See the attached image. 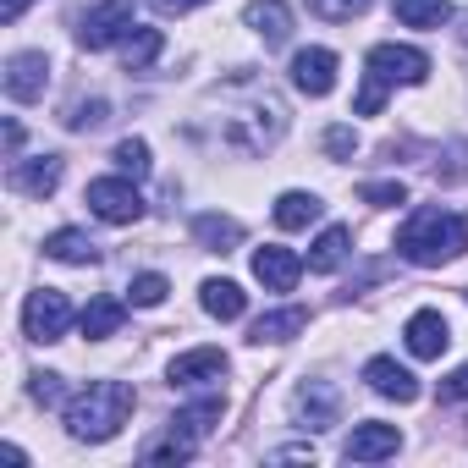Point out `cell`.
Wrapping results in <instances>:
<instances>
[{
    "label": "cell",
    "mask_w": 468,
    "mask_h": 468,
    "mask_svg": "<svg viewBox=\"0 0 468 468\" xmlns=\"http://www.w3.org/2000/svg\"><path fill=\"white\" fill-rule=\"evenodd\" d=\"M215 105H220V144L238 154H271L287 133V100L249 72L215 89Z\"/></svg>",
    "instance_id": "6da1fadb"
},
{
    "label": "cell",
    "mask_w": 468,
    "mask_h": 468,
    "mask_svg": "<svg viewBox=\"0 0 468 468\" xmlns=\"http://www.w3.org/2000/svg\"><path fill=\"white\" fill-rule=\"evenodd\" d=\"M397 254H402L408 265H424V271H435V265L468 254V215L441 209V204L413 209V215L402 220V231H397Z\"/></svg>",
    "instance_id": "7a4b0ae2"
},
{
    "label": "cell",
    "mask_w": 468,
    "mask_h": 468,
    "mask_svg": "<svg viewBox=\"0 0 468 468\" xmlns=\"http://www.w3.org/2000/svg\"><path fill=\"white\" fill-rule=\"evenodd\" d=\"M133 408H138V397H133L127 380H89V386L67 402V430H72V441L100 446V441H111V435L133 419Z\"/></svg>",
    "instance_id": "3957f363"
},
{
    "label": "cell",
    "mask_w": 468,
    "mask_h": 468,
    "mask_svg": "<svg viewBox=\"0 0 468 468\" xmlns=\"http://www.w3.org/2000/svg\"><path fill=\"white\" fill-rule=\"evenodd\" d=\"M67 325H72L67 292H56V287L28 292V303H23V336H28V342H61Z\"/></svg>",
    "instance_id": "277c9868"
},
{
    "label": "cell",
    "mask_w": 468,
    "mask_h": 468,
    "mask_svg": "<svg viewBox=\"0 0 468 468\" xmlns=\"http://www.w3.org/2000/svg\"><path fill=\"white\" fill-rule=\"evenodd\" d=\"M83 204H89L100 220H111V226H133V220L144 215V198H138L133 176H100V182H89Z\"/></svg>",
    "instance_id": "5b68a950"
},
{
    "label": "cell",
    "mask_w": 468,
    "mask_h": 468,
    "mask_svg": "<svg viewBox=\"0 0 468 468\" xmlns=\"http://www.w3.org/2000/svg\"><path fill=\"white\" fill-rule=\"evenodd\" d=\"M364 67H369L386 89H397V83H408V89H413V83H424V78H430V56H424V50H413V45H375Z\"/></svg>",
    "instance_id": "8992f818"
},
{
    "label": "cell",
    "mask_w": 468,
    "mask_h": 468,
    "mask_svg": "<svg viewBox=\"0 0 468 468\" xmlns=\"http://www.w3.org/2000/svg\"><path fill=\"white\" fill-rule=\"evenodd\" d=\"M133 34V0H100V6L78 23V45L83 50H105L116 39Z\"/></svg>",
    "instance_id": "52a82bcc"
},
{
    "label": "cell",
    "mask_w": 468,
    "mask_h": 468,
    "mask_svg": "<svg viewBox=\"0 0 468 468\" xmlns=\"http://www.w3.org/2000/svg\"><path fill=\"white\" fill-rule=\"evenodd\" d=\"M336 408H342V397H336L331 380H303V386L292 391V419H298L303 430H331V424H336Z\"/></svg>",
    "instance_id": "ba28073f"
},
{
    "label": "cell",
    "mask_w": 468,
    "mask_h": 468,
    "mask_svg": "<svg viewBox=\"0 0 468 468\" xmlns=\"http://www.w3.org/2000/svg\"><path fill=\"white\" fill-rule=\"evenodd\" d=\"M45 83H50V61H45V50H17V56L6 61V94H12L17 105L45 100Z\"/></svg>",
    "instance_id": "9c48e42d"
},
{
    "label": "cell",
    "mask_w": 468,
    "mask_h": 468,
    "mask_svg": "<svg viewBox=\"0 0 468 468\" xmlns=\"http://www.w3.org/2000/svg\"><path fill=\"white\" fill-rule=\"evenodd\" d=\"M397 446H402L397 424L369 419V424H353V435H347L342 457H347V463H380V457H397Z\"/></svg>",
    "instance_id": "30bf717a"
},
{
    "label": "cell",
    "mask_w": 468,
    "mask_h": 468,
    "mask_svg": "<svg viewBox=\"0 0 468 468\" xmlns=\"http://www.w3.org/2000/svg\"><path fill=\"white\" fill-rule=\"evenodd\" d=\"M254 276L265 282V292H292L303 276V260L282 243H265V249H254Z\"/></svg>",
    "instance_id": "8fae6325"
},
{
    "label": "cell",
    "mask_w": 468,
    "mask_h": 468,
    "mask_svg": "<svg viewBox=\"0 0 468 468\" xmlns=\"http://www.w3.org/2000/svg\"><path fill=\"white\" fill-rule=\"evenodd\" d=\"M402 336H408V353H413V358H441V353L452 347V325H446L441 309H419V314L402 325Z\"/></svg>",
    "instance_id": "7c38bea8"
},
{
    "label": "cell",
    "mask_w": 468,
    "mask_h": 468,
    "mask_svg": "<svg viewBox=\"0 0 468 468\" xmlns=\"http://www.w3.org/2000/svg\"><path fill=\"white\" fill-rule=\"evenodd\" d=\"M364 380L375 397H391V402H419V375L402 369L397 358H369L364 364Z\"/></svg>",
    "instance_id": "4fadbf2b"
},
{
    "label": "cell",
    "mask_w": 468,
    "mask_h": 468,
    "mask_svg": "<svg viewBox=\"0 0 468 468\" xmlns=\"http://www.w3.org/2000/svg\"><path fill=\"white\" fill-rule=\"evenodd\" d=\"M292 83L309 94V100H325L336 89V56L331 50H298L292 56Z\"/></svg>",
    "instance_id": "5bb4252c"
},
{
    "label": "cell",
    "mask_w": 468,
    "mask_h": 468,
    "mask_svg": "<svg viewBox=\"0 0 468 468\" xmlns=\"http://www.w3.org/2000/svg\"><path fill=\"white\" fill-rule=\"evenodd\" d=\"M61 171H67V160H61V154L17 160V165H12V187H17V193H28V198H50V193L61 187Z\"/></svg>",
    "instance_id": "9a60e30c"
},
{
    "label": "cell",
    "mask_w": 468,
    "mask_h": 468,
    "mask_svg": "<svg viewBox=\"0 0 468 468\" xmlns=\"http://www.w3.org/2000/svg\"><path fill=\"white\" fill-rule=\"evenodd\" d=\"M226 375V353L220 347H193L171 358V386H209Z\"/></svg>",
    "instance_id": "2e32d148"
},
{
    "label": "cell",
    "mask_w": 468,
    "mask_h": 468,
    "mask_svg": "<svg viewBox=\"0 0 468 468\" xmlns=\"http://www.w3.org/2000/svg\"><path fill=\"white\" fill-rule=\"evenodd\" d=\"M243 23H249L265 45H287V39H292V12H287V0H249Z\"/></svg>",
    "instance_id": "e0dca14e"
},
{
    "label": "cell",
    "mask_w": 468,
    "mask_h": 468,
    "mask_svg": "<svg viewBox=\"0 0 468 468\" xmlns=\"http://www.w3.org/2000/svg\"><path fill=\"white\" fill-rule=\"evenodd\" d=\"M220 413H226V397H204V402H193V408H176V419H171L165 430L198 446V441H204V435L220 424Z\"/></svg>",
    "instance_id": "ac0fdd59"
},
{
    "label": "cell",
    "mask_w": 468,
    "mask_h": 468,
    "mask_svg": "<svg viewBox=\"0 0 468 468\" xmlns=\"http://www.w3.org/2000/svg\"><path fill=\"white\" fill-rule=\"evenodd\" d=\"M198 303H204V314L209 320H243V309H249V292L238 287V282H204L198 287Z\"/></svg>",
    "instance_id": "d6986e66"
},
{
    "label": "cell",
    "mask_w": 468,
    "mask_h": 468,
    "mask_svg": "<svg viewBox=\"0 0 468 468\" xmlns=\"http://www.w3.org/2000/svg\"><path fill=\"white\" fill-rule=\"evenodd\" d=\"M193 238L209 254H231V249L243 243V220H231V215H198L193 220Z\"/></svg>",
    "instance_id": "ffe728a7"
},
{
    "label": "cell",
    "mask_w": 468,
    "mask_h": 468,
    "mask_svg": "<svg viewBox=\"0 0 468 468\" xmlns=\"http://www.w3.org/2000/svg\"><path fill=\"white\" fill-rule=\"evenodd\" d=\"M298 331H309V309H298V303H292V309L260 314V320H254V331H249V342H260V347H265V342H292Z\"/></svg>",
    "instance_id": "44dd1931"
},
{
    "label": "cell",
    "mask_w": 468,
    "mask_h": 468,
    "mask_svg": "<svg viewBox=\"0 0 468 468\" xmlns=\"http://www.w3.org/2000/svg\"><path fill=\"white\" fill-rule=\"evenodd\" d=\"M347 249H353V231H347V226H325L320 238H314V249H309V271L331 276V271L347 260Z\"/></svg>",
    "instance_id": "7402d4cb"
},
{
    "label": "cell",
    "mask_w": 468,
    "mask_h": 468,
    "mask_svg": "<svg viewBox=\"0 0 468 468\" xmlns=\"http://www.w3.org/2000/svg\"><path fill=\"white\" fill-rule=\"evenodd\" d=\"M45 254L50 260H61V265H94L100 260V249H94V238H83V231H50L45 238Z\"/></svg>",
    "instance_id": "603a6c76"
},
{
    "label": "cell",
    "mask_w": 468,
    "mask_h": 468,
    "mask_svg": "<svg viewBox=\"0 0 468 468\" xmlns=\"http://www.w3.org/2000/svg\"><path fill=\"white\" fill-rule=\"evenodd\" d=\"M391 12L402 28H441L452 23V0H391Z\"/></svg>",
    "instance_id": "cb8c5ba5"
},
{
    "label": "cell",
    "mask_w": 468,
    "mask_h": 468,
    "mask_svg": "<svg viewBox=\"0 0 468 468\" xmlns=\"http://www.w3.org/2000/svg\"><path fill=\"white\" fill-rule=\"evenodd\" d=\"M320 209H325V204H320L314 193H282V198H276V226H282V231H303V226L320 220Z\"/></svg>",
    "instance_id": "d4e9b609"
},
{
    "label": "cell",
    "mask_w": 468,
    "mask_h": 468,
    "mask_svg": "<svg viewBox=\"0 0 468 468\" xmlns=\"http://www.w3.org/2000/svg\"><path fill=\"white\" fill-rule=\"evenodd\" d=\"M160 50H165V34H160V28H133V34L122 39V67H127V72H144Z\"/></svg>",
    "instance_id": "484cf974"
},
{
    "label": "cell",
    "mask_w": 468,
    "mask_h": 468,
    "mask_svg": "<svg viewBox=\"0 0 468 468\" xmlns=\"http://www.w3.org/2000/svg\"><path fill=\"white\" fill-rule=\"evenodd\" d=\"M122 320H127V309H122L116 298H94V303L83 309V336H89V342H105V336L122 331Z\"/></svg>",
    "instance_id": "4316f807"
},
{
    "label": "cell",
    "mask_w": 468,
    "mask_h": 468,
    "mask_svg": "<svg viewBox=\"0 0 468 468\" xmlns=\"http://www.w3.org/2000/svg\"><path fill=\"white\" fill-rule=\"evenodd\" d=\"M193 452H198V446H193V441H182V435H171V430H165V435H154V441H144V463H187Z\"/></svg>",
    "instance_id": "83f0119b"
},
{
    "label": "cell",
    "mask_w": 468,
    "mask_h": 468,
    "mask_svg": "<svg viewBox=\"0 0 468 468\" xmlns=\"http://www.w3.org/2000/svg\"><path fill=\"white\" fill-rule=\"evenodd\" d=\"M111 160H116V171H122V176H133V182H138V176H149V144H144V138H122Z\"/></svg>",
    "instance_id": "f1b7e54d"
},
{
    "label": "cell",
    "mask_w": 468,
    "mask_h": 468,
    "mask_svg": "<svg viewBox=\"0 0 468 468\" xmlns=\"http://www.w3.org/2000/svg\"><path fill=\"white\" fill-rule=\"evenodd\" d=\"M165 292H171V282H165V276H154V271L133 276V287H127V298H133L138 309H160V303H165Z\"/></svg>",
    "instance_id": "f546056e"
},
{
    "label": "cell",
    "mask_w": 468,
    "mask_h": 468,
    "mask_svg": "<svg viewBox=\"0 0 468 468\" xmlns=\"http://www.w3.org/2000/svg\"><path fill=\"white\" fill-rule=\"evenodd\" d=\"M105 122H111V105H105V100H83V105L67 111V127H72V133H94V127H105Z\"/></svg>",
    "instance_id": "4dcf8cb0"
},
{
    "label": "cell",
    "mask_w": 468,
    "mask_h": 468,
    "mask_svg": "<svg viewBox=\"0 0 468 468\" xmlns=\"http://www.w3.org/2000/svg\"><path fill=\"white\" fill-rule=\"evenodd\" d=\"M309 12L325 17V23H353V17L369 12V0H309Z\"/></svg>",
    "instance_id": "1f68e13d"
},
{
    "label": "cell",
    "mask_w": 468,
    "mask_h": 468,
    "mask_svg": "<svg viewBox=\"0 0 468 468\" xmlns=\"http://www.w3.org/2000/svg\"><path fill=\"white\" fill-rule=\"evenodd\" d=\"M358 198L375 204V209H391V204H408V187H402V182H364Z\"/></svg>",
    "instance_id": "d6a6232c"
},
{
    "label": "cell",
    "mask_w": 468,
    "mask_h": 468,
    "mask_svg": "<svg viewBox=\"0 0 468 468\" xmlns=\"http://www.w3.org/2000/svg\"><path fill=\"white\" fill-rule=\"evenodd\" d=\"M380 105H386V83H380L375 72H364V89H358V100H353V111H358V116H375Z\"/></svg>",
    "instance_id": "836d02e7"
},
{
    "label": "cell",
    "mask_w": 468,
    "mask_h": 468,
    "mask_svg": "<svg viewBox=\"0 0 468 468\" xmlns=\"http://www.w3.org/2000/svg\"><path fill=\"white\" fill-rule=\"evenodd\" d=\"M353 149H358V133L353 127H331L325 133V154L331 160H353Z\"/></svg>",
    "instance_id": "e575fe53"
},
{
    "label": "cell",
    "mask_w": 468,
    "mask_h": 468,
    "mask_svg": "<svg viewBox=\"0 0 468 468\" xmlns=\"http://www.w3.org/2000/svg\"><path fill=\"white\" fill-rule=\"evenodd\" d=\"M28 391H34V402H39V408H56V402H61V375H34V386H28Z\"/></svg>",
    "instance_id": "d590c367"
},
{
    "label": "cell",
    "mask_w": 468,
    "mask_h": 468,
    "mask_svg": "<svg viewBox=\"0 0 468 468\" xmlns=\"http://www.w3.org/2000/svg\"><path fill=\"white\" fill-rule=\"evenodd\" d=\"M441 402H468V364H457V369L441 380Z\"/></svg>",
    "instance_id": "8d00e7d4"
},
{
    "label": "cell",
    "mask_w": 468,
    "mask_h": 468,
    "mask_svg": "<svg viewBox=\"0 0 468 468\" xmlns=\"http://www.w3.org/2000/svg\"><path fill=\"white\" fill-rule=\"evenodd\" d=\"M276 463H314V446H282Z\"/></svg>",
    "instance_id": "74e56055"
},
{
    "label": "cell",
    "mask_w": 468,
    "mask_h": 468,
    "mask_svg": "<svg viewBox=\"0 0 468 468\" xmlns=\"http://www.w3.org/2000/svg\"><path fill=\"white\" fill-rule=\"evenodd\" d=\"M28 12V0H0V23H17Z\"/></svg>",
    "instance_id": "f35d334b"
},
{
    "label": "cell",
    "mask_w": 468,
    "mask_h": 468,
    "mask_svg": "<svg viewBox=\"0 0 468 468\" xmlns=\"http://www.w3.org/2000/svg\"><path fill=\"white\" fill-rule=\"evenodd\" d=\"M23 149V127L17 122H6V154H17Z\"/></svg>",
    "instance_id": "ab89813d"
},
{
    "label": "cell",
    "mask_w": 468,
    "mask_h": 468,
    "mask_svg": "<svg viewBox=\"0 0 468 468\" xmlns=\"http://www.w3.org/2000/svg\"><path fill=\"white\" fill-rule=\"evenodd\" d=\"M165 12H193V6H204V0H160Z\"/></svg>",
    "instance_id": "60d3db41"
}]
</instances>
